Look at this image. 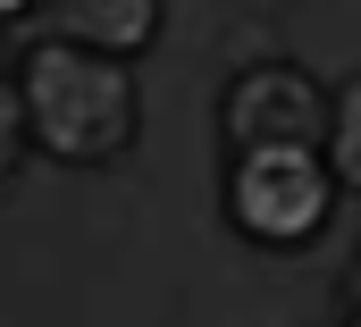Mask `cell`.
<instances>
[{"label":"cell","instance_id":"6da1fadb","mask_svg":"<svg viewBox=\"0 0 361 327\" xmlns=\"http://www.w3.org/2000/svg\"><path fill=\"white\" fill-rule=\"evenodd\" d=\"M17 118L25 143H42L51 160H118L135 143V84L118 59L76 51V42H34L17 59Z\"/></svg>","mask_w":361,"mask_h":327},{"label":"cell","instance_id":"7a4b0ae2","mask_svg":"<svg viewBox=\"0 0 361 327\" xmlns=\"http://www.w3.org/2000/svg\"><path fill=\"white\" fill-rule=\"evenodd\" d=\"M328 193H336V176L319 152H235L227 218L252 244H311L328 218Z\"/></svg>","mask_w":361,"mask_h":327},{"label":"cell","instance_id":"3957f363","mask_svg":"<svg viewBox=\"0 0 361 327\" xmlns=\"http://www.w3.org/2000/svg\"><path fill=\"white\" fill-rule=\"evenodd\" d=\"M219 126L235 152H319L328 143V92L302 68H244L219 101Z\"/></svg>","mask_w":361,"mask_h":327},{"label":"cell","instance_id":"277c9868","mask_svg":"<svg viewBox=\"0 0 361 327\" xmlns=\"http://www.w3.org/2000/svg\"><path fill=\"white\" fill-rule=\"evenodd\" d=\"M34 25H51V42H76V51H143L152 25H160V0H34Z\"/></svg>","mask_w":361,"mask_h":327},{"label":"cell","instance_id":"5b68a950","mask_svg":"<svg viewBox=\"0 0 361 327\" xmlns=\"http://www.w3.org/2000/svg\"><path fill=\"white\" fill-rule=\"evenodd\" d=\"M319 160H328L336 185H353V193H361V76L328 101V143H319Z\"/></svg>","mask_w":361,"mask_h":327},{"label":"cell","instance_id":"8992f818","mask_svg":"<svg viewBox=\"0 0 361 327\" xmlns=\"http://www.w3.org/2000/svg\"><path fill=\"white\" fill-rule=\"evenodd\" d=\"M25 152V118H17V76H8V59H0V176L17 168Z\"/></svg>","mask_w":361,"mask_h":327},{"label":"cell","instance_id":"52a82bcc","mask_svg":"<svg viewBox=\"0 0 361 327\" xmlns=\"http://www.w3.org/2000/svg\"><path fill=\"white\" fill-rule=\"evenodd\" d=\"M345 294H353V319H361V244H353V269H345Z\"/></svg>","mask_w":361,"mask_h":327},{"label":"cell","instance_id":"ba28073f","mask_svg":"<svg viewBox=\"0 0 361 327\" xmlns=\"http://www.w3.org/2000/svg\"><path fill=\"white\" fill-rule=\"evenodd\" d=\"M353 327H361V319H353Z\"/></svg>","mask_w":361,"mask_h":327}]
</instances>
